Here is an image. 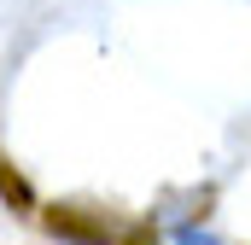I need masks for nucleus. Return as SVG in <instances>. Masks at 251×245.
I'll use <instances>...</instances> for the list:
<instances>
[{
    "label": "nucleus",
    "instance_id": "f03ea898",
    "mask_svg": "<svg viewBox=\"0 0 251 245\" xmlns=\"http://www.w3.org/2000/svg\"><path fill=\"white\" fill-rule=\"evenodd\" d=\"M0 193H6V198H12V204H29V187L18 181V175H12V170H0Z\"/></svg>",
    "mask_w": 251,
    "mask_h": 245
},
{
    "label": "nucleus",
    "instance_id": "7ed1b4c3",
    "mask_svg": "<svg viewBox=\"0 0 251 245\" xmlns=\"http://www.w3.org/2000/svg\"><path fill=\"white\" fill-rule=\"evenodd\" d=\"M193 245H216V240H193Z\"/></svg>",
    "mask_w": 251,
    "mask_h": 245
},
{
    "label": "nucleus",
    "instance_id": "f257e3e1",
    "mask_svg": "<svg viewBox=\"0 0 251 245\" xmlns=\"http://www.w3.org/2000/svg\"><path fill=\"white\" fill-rule=\"evenodd\" d=\"M47 228H53L59 240H76V245H105V228L82 222L76 210H47Z\"/></svg>",
    "mask_w": 251,
    "mask_h": 245
}]
</instances>
